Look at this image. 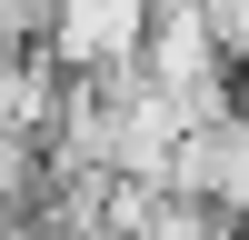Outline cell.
Returning a JSON list of instances; mask_svg holds the SVG:
<instances>
[{
    "mask_svg": "<svg viewBox=\"0 0 249 240\" xmlns=\"http://www.w3.org/2000/svg\"><path fill=\"white\" fill-rule=\"evenodd\" d=\"M30 50L50 60L60 80L140 70V50H150V0H50V20H40Z\"/></svg>",
    "mask_w": 249,
    "mask_h": 240,
    "instance_id": "cell-1",
    "label": "cell"
},
{
    "mask_svg": "<svg viewBox=\"0 0 249 240\" xmlns=\"http://www.w3.org/2000/svg\"><path fill=\"white\" fill-rule=\"evenodd\" d=\"M170 200H190V210H210V220H239V210H249V120H239V110H210V120L179 130V150H170Z\"/></svg>",
    "mask_w": 249,
    "mask_h": 240,
    "instance_id": "cell-2",
    "label": "cell"
},
{
    "mask_svg": "<svg viewBox=\"0 0 249 240\" xmlns=\"http://www.w3.org/2000/svg\"><path fill=\"white\" fill-rule=\"evenodd\" d=\"M30 200H40V140L0 130V220H30Z\"/></svg>",
    "mask_w": 249,
    "mask_h": 240,
    "instance_id": "cell-3",
    "label": "cell"
},
{
    "mask_svg": "<svg viewBox=\"0 0 249 240\" xmlns=\"http://www.w3.org/2000/svg\"><path fill=\"white\" fill-rule=\"evenodd\" d=\"M230 110L249 120V60H239V70H230Z\"/></svg>",
    "mask_w": 249,
    "mask_h": 240,
    "instance_id": "cell-4",
    "label": "cell"
},
{
    "mask_svg": "<svg viewBox=\"0 0 249 240\" xmlns=\"http://www.w3.org/2000/svg\"><path fill=\"white\" fill-rule=\"evenodd\" d=\"M10 240H50V230H30V220H20V230H10Z\"/></svg>",
    "mask_w": 249,
    "mask_h": 240,
    "instance_id": "cell-5",
    "label": "cell"
},
{
    "mask_svg": "<svg viewBox=\"0 0 249 240\" xmlns=\"http://www.w3.org/2000/svg\"><path fill=\"white\" fill-rule=\"evenodd\" d=\"M10 60H20V50H0V70H10Z\"/></svg>",
    "mask_w": 249,
    "mask_h": 240,
    "instance_id": "cell-6",
    "label": "cell"
}]
</instances>
